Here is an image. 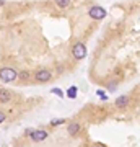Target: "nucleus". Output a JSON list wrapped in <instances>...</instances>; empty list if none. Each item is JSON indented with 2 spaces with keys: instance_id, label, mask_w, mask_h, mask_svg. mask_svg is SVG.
<instances>
[{
  "instance_id": "obj_5",
  "label": "nucleus",
  "mask_w": 140,
  "mask_h": 147,
  "mask_svg": "<svg viewBox=\"0 0 140 147\" xmlns=\"http://www.w3.org/2000/svg\"><path fill=\"white\" fill-rule=\"evenodd\" d=\"M36 80L38 82H49L51 80V72L47 69H39L36 72Z\"/></svg>"
},
{
  "instance_id": "obj_7",
  "label": "nucleus",
  "mask_w": 140,
  "mask_h": 147,
  "mask_svg": "<svg viewBox=\"0 0 140 147\" xmlns=\"http://www.w3.org/2000/svg\"><path fill=\"white\" fill-rule=\"evenodd\" d=\"M127 103H129V98H127L125 95H122V96H119V98L116 100V106H119V108H124V106H127Z\"/></svg>"
},
{
  "instance_id": "obj_10",
  "label": "nucleus",
  "mask_w": 140,
  "mask_h": 147,
  "mask_svg": "<svg viewBox=\"0 0 140 147\" xmlns=\"http://www.w3.org/2000/svg\"><path fill=\"white\" fill-rule=\"evenodd\" d=\"M18 77H20V80H26L29 79V72H26V70H23V72L18 74Z\"/></svg>"
},
{
  "instance_id": "obj_4",
  "label": "nucleus",
  "mask_w": 140,
  "mask_h": 147,
  "mask_svg": "<svg viewBox=\"0 0 140 147\" xmlns=\"http://www.w3.org/2000/svg\"><path fill=\"white\" fill-rule=\"evenodd\" d=\"M29 132V136H31V139L34 142H41L44 141V139H47V136H49V132L42 131V129H38V131H28Z\"/></svg>"
},
{
  "instance_id": "obj_11",
  "label": "nucleus",
  "mask_w": 140,
  "mask_h": 147,
  "mask_svg": "<svg viewBox=\"0 0 140 147\" xmlns=\"http://www.w3.org/2000/svg\"><path fill=\"white\" fill-rule=\"evenodd\" d=\"M56 3H57V7H67L70 3V0H57Z\"/></svg>"
},
{
  "instance_id": "obj_15",
  "label": "nucleus",
  "mask_w": 140,
  "mask_h": 147,
  "mask_svg": "<svg viewBox=\"0 0 140 147\" xmlns=\"http://www.w3.org/2000/svg\"><path fill=\"white\" fill-rule=\"evenodd\" d=\"M96 93H98V95H101V96H103V98H106V95H104V92H103V90H98V92H96Z\"/></svg>"
},
{
  "instance_id": "obj_13",
  "label": "nucleus",
  "mask_w": 140,
  "mask_h": 147,
  "mask_svg": "<svg viewBox=\"0 0 140 147\" xmlns=\"http://www.w3.org/2000/svg\"><path fill=\"white\" fill-rule=\"evenodd\" d=\"M51 92H52L54 95H57V96H64V92H62L60 88H52Z\"/></svg>"
},
{
  "instance_id": "obj_3",
  "label": "nucleus",
  "mask_w": 140,
  "mask_h": 147,
  "mask_svg": "<svg viewBox=\"0 0 140 147\" xmlns=\"http://www.w3.org/2000/svg\"><path fill=\"white\" fill-rule=\"evenodd\" d=\"M88 15L91 16V18H94V20H103L104 16H106V10L96 5V7H91V8H90Z\"/></svg>"
},
{
  "instance_id": "obj_2",
  "label": "nucleus",
  "mask_w": 140,
  "mask_h": 147,
  "mask_svg": "<svg viewBox=\"0 0 140 147\" xmlns=\"http://www.w3.org/2000/svg\"><path fill=\"white\" fill-rule=\"evenodd\" d=\"M72 54L75 59H83L85 56H86V46L83 44V42H77L75 46H73L72 49Z\"/></svg>"
},
{
  "instance_id": "obj_9",
  "label": "nucleus",
  "mask_w": 140,
  "mask_h": 147,
  "mask_svg": "<svg viewBox=\"0 0 140 147\" xmlns=\"http://www.w3.org/2000/svg\"><path fill=\"white\" fill-rule=\"evenodd\" d=\"M77 92H78L77 87H70V88L67 90V96L68 98H75V96H77Z\"/></svg>"
},
{
  "instance_id": "obj_6",
  "label": "nucleus",
  "mask_w": 140,
  "mask_h": 147,
  "mask_svg": "<svg viewBox=\"0 0 140 147\" xmlns=\"http://www.w3.org/2000/svg\"><path fill=\"white\" fill-rule=\"evenodd\" d=\"M11 100V92L5 88H0V101L2 103H7V101Z\"/></svg>"
},
{
  "instance_id": "obj_8",
  "label": "nucleus",
  "mask_w": 140,
  "mask_h": 147,
  "mask_svg": "<svg viewBox=\"0 0 140 147\" xmlns=\"http://www.w3.org/2000/svg\"><path fill=\"white\" fill-rule=\"evenodd\" d=\"M68 134H70V136H75V134H77L78 131H80V126H78L77 123H72V124H68Z\"/></svg>"
},
{
  "instance_id": "obj_14",
  "label": "nucleus",
  "mask_w": 140,
  "mask_h": 147,
  "mask_svg": "<svg viewBox=\"0 0 140 147\" xmlns=\"http://www.w3.org/2000/svg\"><path fill=\"white\" fill-rule=\"evenodd\" d=\"M7 119V116H5V113H2V111H0V124H2V123H3V121Z\"/></svg>"
},
{
  "instance_id": "obj_1",
  "label": "nucleus",
  "mask_w": 140,
  "mask_h": 147,
  "mask_svg": "<svg viewBox=\"0 0 140 147\" xmlns=\"http://www.w3.org/2000/svg\"><path fill=\"white\" fill-rule=\"evenodd\" d=\"M18 74L13 67H0V80L3 82H15Z\"/></svg>"
},
{
  "instance_id": "obj_12",
  "label": "nucleus",
  "mask_w": 140,
  "mask_h": 147,
  "mask_svg": "<svg viewBox=\"0 0 140 147\" xmlns=\"http://www.w3.org/2000/svg\"><path fill=\"white\" fill-rule=\"evenodd\" d=\"M64 123H65V119H52L51 121L52 126H59V124H64Z\"/></svg>"
}]
</instances>
